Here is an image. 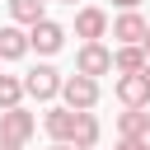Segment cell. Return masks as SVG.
Returning a JSON list of instances; mask_svg holds the SVG:
<instances>
[{
  "label": "cell",
  "instance_id": "cell-19",
  "mask_svg": "<svg viewBox=\"0 0 150 150\" xmlns=\"http://www.w3.org/2000/svg\"><path fill=\"white\" fill-rule=\"evenodd\" d=\"M141 80H145V84H150V61H145V66H141Z\"/></svg>",
  "mask_w": 150,
  "mask_h": 150
},
{
  "label": "cell",
  "instance_id": "cell-3",
  "mask_svg": "<svg viewBox=\"0 0 150 150\" xmlns=\"http://www.w3.org/2000/svg\"><path fill=\"white\" fill-rule=\"evenodd\" d=\"M23 33H28V52H38L42 61H47V56H56V52L66 47V28H61L56 19H38V23H33V28H23Z\"/></svg>",
  "mask_w": 150,
  "mask_h": 150
},
{
  "label": "cell",
  "instance_id": "cell-23",
  "mask_svg": "<svg viewBox=\"0 0 150 150\" xmlns=\"http://www.w3.org/2000/svg\"><path fill=\"white\" fill-rule=\"evenodd\" d=\"M145 141H150V136H145Z\"/></svg>",
  "mask_w": 150,
  "mask_h": 150
},
{
  "label": "cell",
  "instance_id": "cell-10",
  "mask_svg": "<svg viewBox=\"0 0 150 150\" xmlns=\"http://www.w3.org/2000/svg\"><path fill=\"white\" fill-rule=\"evenodd\" d=\"M150 136V112L145 108H122L117 112V141H145Z\"/></svg>",
  "mask_w": 150,
  "mask_h": 150
},
{
  "label": "cell",
  "instance_id": "cell-1",
  "mask_svg": "<svg viewBox=\"0 0 150 150\" xmlns=\"http://www.w3.org/2000/svg\"><path fill=\"white\" fill-rule=\"evenodd\" d=\"M56 98H61V108H70V112H94L98 98H103V84L89 80V75H66Z\"/></svg>",
  "mask_w": 150,
  "mask_h": 150
},
{
  "label": "cell",
  "instance_id": "cell-5",
  "mask_svg": "<svg viewBox=\"0 0 150 150\" xmlns=\"http://www.w3.org/2000/svg\"><path fill=\"white\" fill-rule=\"evenodd\" d=\"M108 70H112V52H108L103 42H80V52H75V75L98 80V75H108Z\"/></svg>",
  "mask_w": 150,
  "mask_h": 150
},
{
  "label": "cell",
  "instance_id": "cell-17",
  "mask_svg": "<svg viewBox=\"0 0 150 150\" xmlns=\"http://www.w3.org/2000/svg\"><path fill=\"white\" fill-rule=\"evenodd\" d=\"M112 5H117V9H136L141 0H112Z\"/></svg>",
  "mask_w": 150,
  "mask_h": 150
},
{
  "label": "cell",
  "instance_id": "cell-9",
  "mask_svg": "<svg viewBox=\"0 0 150 150\" xmlns=\"http://www.w3.org/2000/svg\"><path fill=\"white\" fill-rule=\"evenodd\" d=\"M112 94H117L122 108H150V84L141 80V70H136V75H117Z\"/></svg>",
  "mask_w": 150,
  "mask_h": 150
},
{
  "label": "cell",
  "instance_id": "cell-11",
  "mask_svg": "<svg viewBox=\"0 0 150 150\" xmlns=\"http://www.w3.org/2000/svg\"><path fill=\"white\" fill-rule=\"evenodd\" d=\"M103 141V122L94 112H75V131H70V150H94Z\"/></svg>",
  "mask_w": 150,
  "mask_h": 150
},
{
  "label": "cell",
  "instance_id": "cell-13",
  "mask_svg": "<svg viewBox=\"0 0 150 150\" xmlns=\"http://www.w3.org/2000/svg\"><path fill=\"white\" fill-rule=\"evenodd\" d=\"M38 19H47V0H9V23L33 28Z\"/></svg>",
  "mask_w": 150,
  "mask_h": 150
},
{
  "label": "cell",
  "instance_id": "cell-20",
  "mask_svg": "<svg viewBox=\"0 0 150 150\" xmlns=\"http://www.w3.org/2000/svg\"><path fill=\"white\" fill-rule=\"evenodd\" d=\"M0 150H23V145H14V141H0Z\"/></svg>",
  "mask_w": 150,
  "mask_h": 150
},
{
  "label": "cell",
  "instance_id": "cell-16",
  "mask_svg": "<svg viewBox=\"0 0 150 150\" xmlns=\"http://www.w3.org/2000/svg\"><path fill=\"white\" fill-rule=\"evenodd\" d=\"M117 150H150V141H117Z\"/></svg>",
  "mask_w": 150,
  "mask_h": 150
},
{
  "label": "cell",
  "instance_id": "cell-4",
  "mask_svg": "<svg viewBox=\"0 0 150 150\" xmlns=\"http://www.w3.org/2000/svg\"><path fill=\"white\" fill-rule=\"evenodd\" d=\"M33 131H38V117L19 103V108H5L0 112V141H14V145H28L33 141Z\"/></svg>",
  "mask_w": 150,
  "mask_h": 150
},
{
  "label": "cell",
  "instance_id": "cell-22",
  "mask_svg": "<svg viewBox=\"0 0 150 150\" xmlns=\"http://www.w3.org/2000/svg\"><path fill=\"white\" fill-rule=\"evenodd\" d=\"M66 5H75V0H66Z\"/></svg>",
  "mask_w": 150,
  "mask_h": 150
},
{
  "label": "cell",
  "instance_id": "cell-6",
  "mask_svg": "<svg viewBox=\"0 0 150 150\" xmlns=\"http://www.w3.org/2000/svg\"><path fill=\"white\" fill-rule=\"evenodd\" d=\"M145 19H141V9H122L117 19H112V42L117 47H141V38H145Z\"/></svg>",
  "mask_w": 150,
  "mask_h": 150
},
{
  "label": "cell",
  "instance_id": "cell-15",
  "mask_svg": "<svg viewBox=\"0 0 150 150\" xmlns=\"http://www.w3.org/2000/svg\"><path fill=\"white\" fill-rule=\"evenodd\" d=\"M19 103H23V80L19 75H0V112L19 108Z\"/></svg>",
  "mask_w": 150,
  "mask_h": 150
},
{
  "label": "cell",
  "instance_id": "cell-2",
  "mask_svg": "<svg viewBox=\"0 0 150 150\" xmlns=\"http://www.w3.org/2000/svg\"><path fill=\"white\" fill-rule=\"evenodd\" d=\"M19 80H23V98L52 103V98L61 94V80H66V75H61V70H56L52 61H38V66H33L28 75H19Z\"/></svg>",
  "mask_w": 150,
  "mask_h": 150
},
{
  "label": "cell",
  "instance_id": "cell-7",
  "mask_svg": "<svg viewBox=\"0 0 150 150\" xmlns=\"http://www.w3.org/2000/svg\"><path fill=\"white\" fill-rule=\"evenodd\" d=\"M75 38H84V42H103V38H108V14H103L98 5L75 9Z\"/></svg>",
  "mask_w": 150,
  "mask_h": 150
},
{
  "label": "cell",
  "instance_id": "cell-21",
  "mask_svg": "<svg viewBox=\"0 0 150 150\" xmlns=\"http://www.w3.org/2000/svg\"><path fill=\"white\" fill-rule=\"evenodd\" d=\"M52 150H70V145H52Z\"/></svg>",
  "mask_w": 150,
  "mask_h": 150
},
{
  "label": "cell",
  "instance_id": "cell-14",
  "mask_svg": "<svg viewBox=\"0 0 150 150\" xmlns=\"http://www.w3.org/2000/svg\"><path fill=\"white\" fill-rule=\"evenodd\" d=\"M145 66V52L141 47H112V70L117 75H136Z\"/></svg>",
  "mask_w": 150,
  "mask_h": 150
},
{
  "label": "cell",
  "instance_id": "cell-18",
  "mask_svg": "<svg viewBox=\"0 0 150 150\" xmlns=\"http://www.w3.org/2000/svg\"><path fill=\"white\" fill-rule=\"evenodd\" d=\"M141 52H145V61H150V28H145V38H141Z\"/></svg>",
  "mask_w": 150,
  "mask_h": 150
},
{
  "label": "cell",
  "instance_id": "cell-8",
  "mask_svg": "<svg viewBox=\"0 0 150 150\" xmlns=\"http://www.w3.org/2000/svg\"><path fill=\"white\" fill-rule=\"evenodd\" d=\"M42 131L52 136V145H70V131H75V112H70V108H61V103H52V108L42 112Z\"/></svg>",
  "mask_w": 150,
  "mask_h": 150
},
{
  "label": "cell",
  "instance_id": "cell-12",
  "mask_svg": "<svg viewBox=\"0 0 150 150\" xmlns=\"http://www.w3.org/2000/svg\"><path fill=\"white\" fill-rule=\"evenodd\" d=\"M28 56V33L19 23H5L0 28V61H23Z\"/></svg>",
  "mask_w": 150,
  "mask_h": 150
}]
</instances>
